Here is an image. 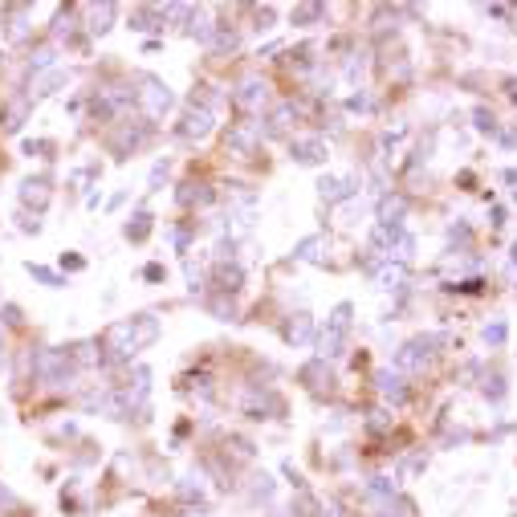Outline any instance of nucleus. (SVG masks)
I'll return each mask as SVG.
<instances>
[{"mask_svg":"<svg viewBox=\"0 0 517 517\" xmlns=\"http://www.w3.org/2000/svg\"><path fill=\"white\" fill-rule=\"evenodd\" d=\"M139 98H143V106H147V114H151V119H159V114L172 106V90L163 86V82H155V78H147V82H143Z\"/></svg>","mask_w":517,"mask_h":517,"instance_id":"f257e3e1","label":"nucleus"},{"mask_svg":"<svg viewBox=\"0 0 517 517\" xmlns=\"http://www.w3.org/2000/svg\"><path fill=\"white\" fill-rule=\"evenodd\" d=\"M428 358H432V343H428V338H416V343H407L403 350H399V358H395V363H399L403 371H420Z\"/></svg>","mask_w":517,"mask_h":517,"instance_id":"f03ea898","label":"nucleus"},{"mask_svg":"<svg viewBox=\"0 0 517 517\" xmlns=\"http://www.w3.org/2000/svg\"><path fill=\"white\" fill-rule=\"evenodd\" d=\"M346 330H350V305H338V310H334V322L326 326V350H330V354H338Z\"/></svg>","mask_w":517,"mask_h":517,"instance_id":"7ed1b4c3","label":"nucleus"},{"mask_svg":"<svg viewBox=\"0 0 517 517\" xmlns=\"http://www.w3.org/2000/svg\"><path fill=\"white\" fill-rule=\"evenodd\" d=\"M212 130V114L208 110H187V119L179 123V134L183 139H204Z\"/></svg>","mask_w":517,"mask_h":517,"instance_id":"20e7f679","label":"nucleus"},{"mask_svg":"<svg viewBox=\"0 0 517 517\" xmlns=\"http://www.w3.org/2000/svg\"><path fill=\"white\" fill-rule=\"evenodd\" d=\"M236 102H241L245 110H261V106H265V86H261V82H245L241 94H236Z\"/></svg>","mask_w":517,"mask_h":517,"instance_id":"39448f33","label":"nucleus"},{"mask_svg":"<svg viewBox=\"0 0 517 517\" xmlns=\"http://www.w3.org/2000/svg\"><path fill=\"white\" fill-rule=\"evenodd\" d=\"M322 143H314V139H305V143H298L294 147V159H302V163H322Z\"/></svg>","mask_w":517,"mask_h":517,"instance_id":"423d86ee","label":"nucleus"},{"mask_svg":"<svg viewBox=\"0 0 517 517\" xmlns=\"http://www.w3.org/2000/svg\"><path fill=\"white\" fill-rule=\"evenodd\" d=\"M216 277H220V290H224V294H232V290L241 285V269H236V265H220Z\"/></svg>","mask_w":517,"mask_h":517,"instance_id":"0eeeda50","label":"nucleus"},{"mask_svg":"<svg viewBox=\"0 0 517 517\" xmlns=\"http://www.w3.org/2000/svg\"><path fill=\"white\" fill-rule=\"evenodd\" d=\"M285 338H290V343H305V338H310V322H305V314H298V318L290 322Z\"/></svg>","mask_w":517,"mask_h":517,"instance_id":"6e6552de","label":"nucleus"},{"mask_svg":"<svg viewBox=\"0 0 517 517\" xmlns=\"http://www.w3.org/2000/svg\"><path fill=\"white\" fill-rule=\"evenodd\" d=\"M322 245H326L322 236H310V241H302V245H298V257H305V261H322Z\"/></svg>","mask_w":517,"mask_h":517,"instance_id":"1a4fd4ad","label":"nucleus"},{"mask_svg":"<svg viewBox=\"0 0 517 517\" xmlns=\"http://www.w3.org/2000/svg\"><path fill=\"white\" fill-rule=\"evenodd\" d=\"M399 216H403V200H383V224H399Z\"/></svg>","mask_w":517,"mask_h":517,"instance_id":"9d476101","label":"nucleus"},{"mask_svg":"<svg viewBox=\"0 0 517 517\" xmlns=\"http://www.w3.org/2000/svg\"><path fill=\"white\" fill-rule=\"evenodd\" d=\"M346 192H350V187H346V183H338V179H322V196H330V200H343Z\"/></svg>","mask_w":517,"mask_h":517,"instance_id":"9b49d317","label":"nucleus"},{"mask_svg":"<svg viewBox=\"0 0 517 517\" xmlns=\"http://www.w3.org/2000/svg\"><path fill=\"white\" fill-rule=\"evenodd\" d=\"M228 143H232V147H241V151H253V143H257V139H253V130H232V139H228Z\"/></svg>","mask_w":517,"mask_h":517,"instance_id":"f8f14e48","label":"nucleus"},{"mask_svg":"<svg viewBox=\"0 0 517 517\" xmlns=\"http://www.w3.org/2000/svg\"><path fill=\"white\" fill-rule=\"evenodd\" d=\"M379 383H383V391H387V395H395V399H403V387H399V379H395L391 371H383V375H379Z\"/></svg>","mask_w":517,"mask_h":517,"instance_id":"ddd939ff","label":"nucleus"},{"mask_svg":"<svg viewBox=\"0 0 517 517\" xmlns=\"http://www.w3.org/2000/svg\"><path fill=\"white\" fill-rule=\"evenodd\" d=\"M143 232H147V216L139 212V216H134V224H127V236H134V241H139Z\"/></svg>","mask_w":517,"mask_h":517,"instance_id":"4468645a","label":"nucleus"},{"mask_svg":"<svg viewBox=\"0 0 517 517\" xmlns=\"http://www.w3.org/2000/svg\"><path fill=\"white\" fill-rule=\"evenodd\" d=\"M485 338H489V343H505V322H493V326L485 330Z\"/></svg>","mask_w":517,"mask_h":517,"instance_id":"2eb2a0df","label":"nucleus"},{"mask_svg":"<svg viewBox=\"0 0 517 517\" xmlns=\"http://www.w3.org/2000/svg\"><path fill=\"white\" fill-rule=\"evenodd\" d=\"M318 12H322V8L310 4V8H298V12H294V21H310V17H318Z\"/></svg>","mask_w":517,"mask_h":517,"instance_id":"dca6fc26","label":"nucleus"},{"mask_svg":"<svg viewBox=\"0 0 517 517\" xmlns=\"http://www.w3.org/2000/svg\"><path fill=\"white\" fill-rule=\"evenodd\" d=\"M476 127H480V130H493V127H497V123L489 119V110H476Z\"/></svg>","mask_w":517,"mask_h":517,"instance_id":"f3484780","label":"nucleus"}]
</instances>
